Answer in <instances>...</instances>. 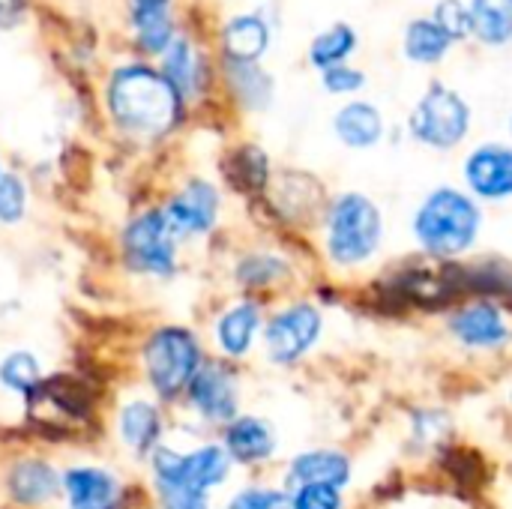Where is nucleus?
<instances>
[{
	"label": "nucleus",
	"mask_w": 512,
	"mask_h": 509,
	"mask_svg": "<svg viewBox=\"0 0 512 509\" xmlns=\"http://www.w3.org/2000/svg\"><path fill=\"white\" fill-rule=\"evenodd\" d=\"M483 234L480 201L459 186H435L411 213V240L432 261H459Z\"/></svg>",
	"instance_id": "f257e3e1"
},
{
	"label": "nucleus",
	"mask_w": 512,
	"mask_h": 509,
	"mask_svg": "<svg viewBox=\"0 0 512 509\" xmlns=\"http://www.w3.org/2000/svg\"><path fill=\"white\" fill-rule=\"evenodd\" d=\"M384 213L366 192H339L321 213V249L333 270L369 267L384 249Z\"/></svg>",
	"instance_id": "f03ea898"
},
{
	"label": "nucleus",
	"mask_w": 512,
	"mask_h": 509,
	"mask_svg": "<svg viewBox=\"0 0 512 509\" xmlns=\"http://www.w3.org/2000/svg\"><path fill=\"white\" fill-rule=\"evenodd\" d=\"M180 105L183 99L171 81L144 63L120 66L108 81V111L114 123L129 135H165L177 123Z\"/></svg>",
	"instance_id": "7ed1b4c3"
},
{
	"label": "nucleus",
	"mask_w": 512,
	"mask_h": 509,
	"mask_svg": "<svg viewBox=\"0 0 512 509\" xmlns=\"http://www.w3.org/2000/svg\"><path fill=\"white\" fill-rule=\"evenodd\" d=\"M327 330V318L324 309L312 300H294L282 309H276L267 321H264V354L273 366H297L303 363L309 354H315V348L321 345Z\"/></svg>",
	"instance_id": "20e7f679"
},
{
	"label": "nucleus",
	"mask_w": 512,
	"mask_h": 509,
	"mask_svg": "<svg viewBox=\"0 0 512 509\" xmlns=\"http://www.w3.org/2000/svg\"><path fill=\"white\" fill-rule=\"evenodd\" d=\"M408 132L429 150L450 153L471 132V105L447 84H432L408 117Z\"/></svg>",
	"instance_id": "39448f33"
},
{
	"label": "nucleus",
	"mask_w": 512,
	"mask_h": 509,
	"mask_svg": "<svg viewBox=\"0 0 512 509\" xmlns=\"http://www.w3.org/2000/svg\"><path fill=\"white\" fill-rule=\"evenodd\" d=\"M444 330L450 342L468 354L495 357L512 348V318L504 303L471 297L447 312Z\"/></svg>",
	"instance_id": "423d86ee"
},
{
	"label": "nucleus",
	"mask_w": 512,
	"mask_h": 509,
	"mask_svg": "<svg viewBox=\"0 0 512 509\" xmlns=\"http://www.w3.org/2000/svg\"><path fill=\"white\" fill-rule=\"evenodd\" d=\"M147 378L153 390L165 399H174L189 390L192 378L201 372V345L186 327H162L150 336L144 348Z\"/></svg>",
	"instance_id": "0eeeda50"
},
{
	"label": "nucleus",
	"mask_w": 512,
	"mask_h": 509,
	"mask_svg": "<svg viewBox=\"0 0 512 509\" xmlns=\"http://www.w3.org/2000/svg\"><path fill=\"white\" fill-rule=\"evenodd\" d=\"M231 456L225 447L219 444H204L192 453H177L168 447H159L153 453V477H156V489L174 486V489H189V492H201L210 495L213 489H219L228 474H231Z\"/></svg>",
	"instance_id": "6e6552de"
},
{
	"label": "nucleus",
	"mask_w": 512,
	"mask_h": 509,
	"mask_svg": "<svg viewBox=\"0 0 512 509\" xmlns=\"http://www.w3.org/2000/svg\"><path fill=\"white\" fill-rule=\"evenodd\" d=\"M177 234L171 231L168 219L162 210H150L138 219L123 234V249L126 261L132 270L153 273V276H171L177 267Z\"/></svg>",
	"instance_id": "1a4fd4ad"
},
{
	"label": "nucleus",
	"mask_w": 512,
	"mask_h": 509,
	"mask_svg": "<svg viewBox=\"0 0 512 509\" xmlns=\"http://www.w3.org/2000/svg\"><path fill=\"white\" fill-rule=\"evenodd\" d=\"M462 183L480 204L512 201V144L483 141L462 159Z\"/></svg>",
	"instance_id": "9d476101"
},
{
	"label": "nucleus",
	"mask_w": 512,
	"mask_h": 509,
	"mask_svg": "<svg viewBox=\"0 0 512 509\" xmlns=\"http://www.w3.org/2000/svg\"><path fill=\"white\" fill-rule=\"evenodd\" d=\"M189 405L195 408L198 417H204L207 423H222L228 426L231 420H237L240 414V390H237V378L228 366L222 363H204L201 372L192 378L189 390Z\"/></svg>",
	"instance_id": "9b49d317"
},
{
	"label": "nucleus",
	"mask_w": 512,
	"mask_h": 509,
	"mask_svg": "<svg viewBox=\"0 0 512 509\" xmlns=\"http://www.w3.org/2000/svg\"><path fill=\"white\" fill-rule=\"evenodd\" d=\"M162 213H165L171 231L177 234V240L207 234L219 219V192L207 180H192L168 201V207Z\"/></svg>",
	"instance_id": "f8f14e48"
},
{
	"label": "nucleus",
	"mask_w": 512,
	"mask_h": 509,
	"mask_svg": "<svg viewBox=\"0 0 512 509\" xmlns=\"http://www.w3.org/2000/svg\"><path fill=\"white\" fill-rule=\"evenodd\" d=\"M354 477V462L348 453L333 447H312L297 453L285 468V492L300 486H336L348 489Z\"/></svg>",
	"instance_id": "ddd939ff"
},
{
	"label": "nucleus",
	"mask_w": 512,
	"mask_h": 509,
	"mask_svg": "<svg viewBox=\"0 0 512 509\" xmlns=\"http://www.w3.org/2000/svg\"><path fill=\"white\" fill-rule=\"evenodd\" d=\"M225 450L237 465H264L279 450L276 426L255 414H240L225 426Z\"/></svg>",
	"instance_id": "4468645a"
},
{
	"label": "nucleus",
	"mask_w": 512,
	"mask_h": 509,
	"mask_svg": "<svg viewBox=\"0 0 512 509\" xmlns=\"http://www.w3.org/2000/svg\"><path fill=\"white\" fill-rule=\"evenodd\" d=\"M261 333H264V315L255 300H240V303L228 306L216 318V327H213L216 348L228 360H243L246 354H252Z\"/></svg>",
	"instance_id": "2eb2a0df"
},
{
	"label": "nucleus",
	"mask_w": 512,
	"mask_h": 509,
	"mask_svg": "<svg viewBox=\"0 0 512 509\" xmlns=\"http://www.w3.org/2000/svg\"><path fill=\"white\" fill-rule=\"evenodd\" d=\"M333 132L345 147L369 150V147L381 144V138H384V114L375 102H366V99L345 102L333 114Z\"/></svg>",
	"instance_id": "dca6fc26"
},
{
	"label": "nucleus",
	"mask_w": 512,
	"mask_h": 509,
	"mask_svg": "<svg viewBox=\"0 0 512 509\" xmlns=\"http://www.w3.org/2000/svg\"><path fill=\"white\" fill-rule=\"evenodd\" d=\"M63 489L69 498V509L120 507V483L99 468H72L63 477Z\"/></svg>",
	"instance_id": "f3484780"
},
{
	"label": "nucleus",
	"mask_w": 512,
	"mask_h": 509,
	"mask_svg": "<svg viewBox=\"0 0 512 509\" xmlns=\"http://www.w3.org/2000/svg\"><path fill=\"white\" fill-rule=\"evenodd\" d=\"M30 417L42 420V426H54V417H60V426H69L72 420L84 417V399L78 393V387H72L69 381H42L30 396Z\"/></svg>",
	"instance_id": "a211bd4d"
},
{
	"label": "nucleus",
	"mask_w": 512,
	"mask_h": 509,
	"mask_svg": "<svg viewBox=\"0 0 512 509\" xmlns=\"http://www.w3.org/2000/svg\"><path fill=\"white\" fill-rule=\"evenodd\" d=\"M270 45V27L261 15H234L222 27V51L228 63H258Z\"/></svg>",
	"instance_id": "6ab92c4d"
},
{
	"label": "nucleus",
	"mask_w": 512,
	"mask_h": 509,
	"mask_svg": "<svg viewBox=\"0 0 512 509\" xmlns=\"http://www.w3.org/2000/svg\"><path fill=\"white\" fill-rule=\"evenodd\" d=\"M132 3V24L138 33V45L150 54H165L174 42L171 24V0H129Z\"/></svg>",
	"instance_id": "aec40b11"
},
{
	"label": "nucleus",
	"mask_w": 512,
	"mask_h": 509,
	"mask_svg": "<svg viewBox=\"0 0 512 509\" xmlns=\"http://www.w3.org/2000/svg\"><path fill=\"white\" fill-rule=\"evenodd\" d=\"M162 75L171 81V87L180 93V99H192L201 93L204 84V63L195 51L192 42L186 39H174L165 51V66Z\"/></svg>",
	"instance_id": "412c9836"
},
{
	"label": "nucleus",
	"mask_w": 512,
	"mask_h": 509,
	"mask_svg": "<svg viewBox=\"0 0 512 509\" xmlns=\"http://www.w3.org/2000/svg\"><path fill=\"white\" fill-rule=\"evenodd\" d=\"M120 435L138 453H150L162 435V417L150 402H129L120 414Z\"/></svg>",
	"instance_id": "4be33fe9"
},
{
	"label": "nucleus",
	"mask_w": 512,
	"mask_h": 509,
	"mask_svg": "<svg viewBox=\"0 0 512 509\" xmlns=\"http://www.w3.org/2000/svg\"><path fill=\"white\" fill-rule=\"evenodd\" d=\"M453 39L432 21V18H417L405 30V54L408 60L420 66H435L447 57Z\"/></svg>",
	"instance_id": "5701e85b"
},
{
	"label": "nucleus",
	"mask_w": 512,
	"mask_h": 509,
	"mask_svg": "<svg viewBox=\"0 0 512 509\" xmlns=\"http://www.w3.org/2000/svg\"><path fill=\"white\" fill-rule=\"evenodd\" d=\"M9 489H12L15 501H21L27 507H39L48 498H54V492H57V474L45 462H21V465L12 468Z\"/></svg>",
	"instance_id": "b1692460"
},
{
	"label": "nucleus",
	"mask_w": 512,
	"mask_h": 509,
	"mask_svg": "<svg viewBox=\"0 0 512 509\" xmlns=\"http://www.w3.org/2000/svg\"><path fill=\"white\" fill-rule=\"evenodd\" d=\"M474 36L486 45H507L512 39V0H471Z\"/></svg>",
	"instance_id": "393cba45"
},
{
	"label": "nucleus",
	"mask_w": 512,
	"mask_h": 509,
	"mask_svg": "<svg viewBox=\"0 0 512 509\" xmlns=\"http://www.w3.org/2000/svg\"><path fill=\"white\" fill-rule=\"evenodd\" d=\"M237 282L249 291L258 288H276L291 276V264L273 252H252L246 258H240L237 270H234Z\"/></svg>",
	"instance_id": "a878e982"
},
{
	"label": "nucleus",
	"mask_w": 512,
	"mask_h": 509,
	"mask_svg": "<svg viewBox=\"0 0 512 509\" xmlns=\"http://www.w3.org/2000/svg\"><path fill=\"white\" fill-rule=\"evenodd\" d=\"M357 48V33L351 24H333L324 33H318L309 45V60L315 69H330L339 66L351 57V51Z\"/></svg>",
	"instance_id": "bb28decb"
},
{
	"label": "nucleus",
	"mask_w": 512,
	"mask_h": 509,
	"mask_svg": "<svg viewBox=\"0 0 512 509\" xmlns=\"http://www.w3.org/2000/svg\"><path fill=\"white\" fill-rule=\"evenodd\" d=\"M228 78L243 105L267 108V102L273 96V81L258 63H228Z\"/></svg>",
	"instance_id": "cd10ccee"
},
{
	"label": "nucleus",
	"mask_w": 512,
	"mask_h": 509,
	"mask_svg": "<svg viewBox=\"0 0 512 509\" xmlns=\"http://www.w3.org/2000/svg\"><path fill=\"white\" fill-rule=\"evenodd\" d=\"M0 384L12 393L30 396L39 384H42V372L33 354L27 351H15L0 363Z\"/></svg>",
	"instance_id": "c85d7f7f"
},
{
	"label": "nucleus",
	"mask_w": 512,
	"mask_h": 509,
	"mask_svg": "<svg viewBox=\"0 0 512 509\" xmlns=\"http://www.w3.org/2000/svg\"><path fill=\"white\" fill-rule=\"evenodd\" d=\"M234 186L246 189V192H258L267 186L270 180V162L258 147H243L240 153H234V171H231Z\"/></svg>",
	"instance_id": "c756f323"
},
{
	"label": "nucleus",
	"mask_w": 512,
	"mask_h": 509,
	"mask_svg": "<svg viewBox=\"0 0 512 509\" xmlns=\"http://www.w3.org/2000/svg\"><path fill=\"white\" fill-rule=\"evenodd\" d=\"M453 42L465 39L474 33V18H471V6H465L462 0H441L435 6V18H432Z\"/></svg>",
	"instance_id": "7c9ffc66"
},
{
	"label": "nucleus",
	"mask_w": 512,
	"mask_h": 509,
	"mask_svg": "<svg viewBox=\"0 0 512 509\" xmlns=\"http://www.w3.org/2000/svg\"><path fill=\"white\" fill-rule=\"evenodd\" d=\"M291 509H345V489L336 486H300L288 492Z\"/></svg>",
	"instance_id": "2f4dec72"
},
{
	"label": "nucleus",
	"mask_w": 512,
	"mask_h": 509,
	"mask_svg": "<svg viewBox=\"0 0 512 509\" xmlns=\"http://www.w3.org/2000/svg\"><path fill=\"white\" fill-rule=\"evenodd\" d=\"M225 509H291L288 492L273 486H246L240 489Z\"/></svg>",
	"instance_id": "473e14b6"
},
{
	"label": "nucleus",
	"mask_w": 512,
	"mask_h": 509,
	"mask_svg": "<svg viewBox=\"0 0 512 509\" xmlns=\"http://www.w3.org/2000/svg\"><path fill=\"white\" fill-rule=\"evenodd\" d=\"M27 207V189L15 174H0V222H18Z\"/></svg>",
	"instance_id": "72a5a7b5"
},
{
	"label": "nucleus",
	"mask_w": 512,
	"mask_h": 509,
	"mask_svg": "<svg viewBox=\"0 0 512 509\" xmlns=\"http://www.w3.org/2000/svg\"><path fill=\"white\" fill-rule=\"evenodd\" d=\"M363 84H366L363 69H357L351 63H339V66L324 69V87H327V93H357V90H363Z\"/></svg>",
	"instance_id": "f704fd0d"
},
{
	"label": "nucleus",
	"mask_w": 512,
	"mask_h": 509,
	"mask_svg": "<svg viewBox=\"0 0 512 509\" xmlns=\"http://www.w3.org/2000/svg\"><path fill=\"white\" fill-rule=\"evenodd\" d=\"M24 12V0H0V27L15 24Z\"/></svg>",
	"instance_id": "c9c22d12"
},
{
	"label": "nucleus",
	"mask_w": 512,
	"mask_h": 509,
	"mask_svg": "<svg viewBox=\"0 0 512 509\" xmlns=\"http://www.w3.org/2000/svg\"><path fill=\"white\" fill-rule=\"evenodd\" d=\"M507 405H510V411H512V381H510V390H507Z\"/></svg>",
	"instance_id": "e433bc0d"
},
{
	"label": "nucleus",
	"mask_w": 512,
	"mask_h": 509,
	"mask_svg": "<svg viewBox=\"0 0 512 509\" xmlns=\"http://www.w3.org/2000/svg\"><path fill=\"white\" fill-rule=\"evenodd\" d=\"M510 135H512V114H510Z\"/></svg>",
	"instance_id": "4c0bfd02"
},
{
	"label": "nucleus",
	"mask_w": 512,
	"mask_h": 509,
	"mask_svg": "<svg viewBox=\"0 0 512 509\" xmlns=\"http://www.w3.org/2000/svg\"><path fill=\"white\" fill-rule=\"evenodd\" d=\"M0 174H3V168H0Z\"/></svg>",
	"instance_id": "58836bf2"
}]
</instances>
